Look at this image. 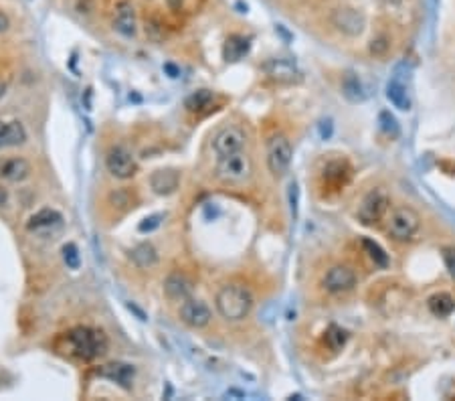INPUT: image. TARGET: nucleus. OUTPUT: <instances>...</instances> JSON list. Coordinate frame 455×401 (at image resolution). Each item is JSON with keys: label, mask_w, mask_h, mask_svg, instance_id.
I'll list each match as a JSON object with an SVG mask.
<instances>
[{"label": "nucleus", "mask_w": 455, "mask_h": 401, "mask_svg": "<svg viewBox=\"0 0 455 401\" xmlns=\"http://www.w3.org/2000/svg\"><path fill=\"white\" fill-rule=\"evenodd\" d=\"M168 4L175 8L176 12H199L205 4V0H168Z\"/></svg>", "instance_id": "obj_30"}, {"label": "nucleus", "mask_w": 455, "mask_h": 401, "mask_svg": "<svg viewBox=\"0 0 455 401\" xmlns=\"http://www.w3.org/2000/svg\"><path fill=\"white\" fill-rule=\"evenodd\" d=\"M195 284L186 274L173 272L166 280H164V294L170 302H184L192 296Z\"/></svg>", "instance_id": "obj_13"}, {"label": "nucleus", "mask_w": 455, "mask_h": 401, "mask_svg": "<svg viewBox=\"0 0 455 401\" xmlns=\"http://www.w3.org/2000/svg\"><path fill=\"white\" fill-rule=\"evenodd\" d=\"M263 69L267 73V77L276 83H281V85H291V83H298L302 81V72L298 69V65L289 59H281V57H276V59H269Z\"/></svg>", "instance_id": "obj_10"}, {"label": "nucleus", "mask_w": 455, "mask_h": 401, "mask_svg": "<svg viewBox=\"0 0 455 401\" xmlns=\"http://www.w3.org/2000/svg\"><path fill=\"white\" fill-rule=\"evenodd\" d=\"M212 318L210 308L199 298H188L180 304V321L190 328H205Z\"/></svg>", "instance_id": "obj_9"}, {"label": "nucleus", "mask_w": 455, "mask_h": 401, "mask_svg": "<svg viewBox=\"0 0 455 401\" xmlns=\"http://www.w3.org/2000/svg\"><path fill=\"white\" fill-rule=\"evenodd\" d=\"M247 136L245 132L239 128V126H227L223 130H219L212 138V150L219 154V156H225V154H233V152H239L245 148Z\"/></svg>", "instance_id": "obj_8"}, {"label": "nucleus", "mask_w": 455, "mask_h": 401, "mask_svg": "<svg viewBox=\"0 0 455 401\" xmlns=\"http://www.w3.org/2000/svg\"><path fill=\"white\" fill-rule=\"evenodd\" d=\"M63 259H65L67 268H71V270H77V268H79L81 257H79V250H77L75 243H67V246L63 248Z\"/></svg>", "instance_id": "obj_31"}, {"label": "nucleus", "mask_w": 455, "mask_h": 401, "mask_svg": "<svg viewBox=\"0 0 455 401\" xmlns=\"http://www.w3.org/2000/svg\"><path fill=\"white\" fill-rule=\"evenodd\" d=\"M351 179V169L346 162H340V160H334L330 162L326 169H324V181L330 182L334 188H340L344 186Z\"/></svg>", "instance_id": "obj_21"}, {"label": "nucleus", "mask_w": 455, "mask_h": 401, "mask_svg": "<svg viewBox=\"0 0 455 401\" xmlns=\"http://www.w3.org/2000/svg\"><path fill=\"white\" fill-rule=\"evenodd\" d=\"M249 53V39L243 35H231L225 41L223 55L227 61H239Z\"/></svg>", "instance_id": "obj_24"}, {"label": "nucleus", "mask_w": 455, "mask_h": 401, "mask_svg": "<svg viewBox=\"0 0 455 401\" xmlns=\"http://www.w3.org/2000/svg\"><path fill=\"white\" fill-rule=\"evenodd\" d=\"M362 248H364V252L368 254V257L379 265V268H386L388 265V255L386 252L377 243V241H373V239H362Z\"/></svg>", "instance_id": "obj_28"}, {"label": "nucleus", "mask_w": 455, "mask_h": 401, "mask_svg": "<svg viewBox=\"0 0 455 401\" xmlns=\"http://www.w3.org/2000/svg\"><path fill=\"white\" fill-rule=\"evenodd\" d=\"M346 340H348V332L336 325H332L324 332V343L328 345L330 351H340L346 345Z\"/></svg>", "instance_id": "obj_26"}, {"label": "nucleus", "mask_w": 455, "mask_h": 401, "mask_svg": "<svg viewBox=\"0 0 455 401\" xmlns=\"http://www.w3.org/2000/svg\"><path fill=\"white\" fill-rule=\"evenodd\" d=\"M136 10L128 0H122L115 6V14H113V29L122 36H134L136 35Z\"/></svg>", "instance_id": "obj_15"}, {"label": "nucleus", "mask_w": 455, "mask_h": 401, "mask_svg": "<svg viewBox=\"0 0 455 401\" xmlns=\"http://www.w3.org/2000/svg\"><path fill=\"white\" fill-rule=\"evenodd\" d=\"M379 122H381V130L385 132L386 136H390V138L399 136V124H397V120L390 111H381Z\"/></svg>", "instance_id": "obj_29"}, {"label": "nucleus", "mask_w": 455, "mask_h": 401, "mask_svg": "<svg viewBox=\"0 0 455 401\" xmlns=\"http://www.w3.org/2000/svg\"><path fill=\"white\" fill-rule=\"evenodd\" d=\"M100 375L109 379V381H115L124 389H130L132 381H134V375H136V369L128 363H109L105 365L104 369H100Z\"/></svg>", "instance_id": "obj_19"}, {"label": "nucleus", "mask_w": 455, "mask_h": 401, "mask_svg": "<svg viewBox=\"0 0 455 401\" xmlns=\"http://www.w3.org/2000/svg\"><path fill=\"white\" fill-rule=\"evenodd\" d=\"M130 259H132L140 270H148V268H152V265L158 263V252H156V248H154L152 243L144 241V243L136 246V248L130 252Z\"/></svg>", "instance_id": "obj_22"}, {"label": "nucleus", "mask_w": 455, "mask_h": 401, "mask_svg": "<svg viewBox=\"0 0 455 401\" xmlns=\"http://www.w3.org/2000/svg\"><path fill=\"white\" fill-rule=\"evenodd\" d=\"M4 89H6V87H4V85H0V98L4 96Z\"/></svg>", "instance_id": "obj_35"}, {"label": "nucleus", "mask_w": 455, "mask_h": 401, "mask_svg": "<svg viewBox=\"0 0 455 401\" xmlns=\"http://www.w3.org/2000/svg\"><path fill=\"white\" fill-rule=\"evenodd\" d=\"M150 186L156 195H173L180 186V173L175 169H158L150 177Z\"/></svg>", "instance_id": "obj_16"}, {"label": "nucleus", "mask_w": 455, "mask_h": 401, "mask_svg": "<svg viewBox=\"0 0 455 401\" xmlns=\"http://www.w3.org/2000/svg\"><path fill=\"white\" fill-rule=\"evenodd\" d=\"M388 195L383 188H373L370 193L364 195V199L360 201L358 207V221L364 225H377L385 219L386 211H388Z\"/></svg>", "instance_id": "obj_5"}, {"label": "nucleus", "mask_w": 455, "mask_h": 401, "mask_svg": "<svg viewBox=\"0 0 455 401\" xmlns=\"http://www.w3.org/2000/svg\"><path fill=\"white\" fill-rule=\"evenodd\" d=\"M332 23L338 31L346 33V35L356 36L364 31V14L358 12L356 8L351 6H342V8H336L332 12Z\"/></svg>", "instance_id": "obj_12"}, {"label": "nucleus", "mask_w": 455, "mask_h": 401, "mask_svg": "<svg viewBox=\"0 0 455 401\" xmlns=\"http://www.w3.org/2000/svg\"><path fill=\"white\" fill-rule=\"evenodd\" d=\"M105 169L113 179L128 181L136 175L138 164H136V158L132 156V152L126 146H113L105 154Z\"/></svg>", "instance_id": "obj_6"}, {"label": "nucleus", "mask_w": 455, "mask_h": 401, "mask_svg": "<svg viewBox=\"0 0 455 401\" xmlns=\"http://www.w3.org/2000/svg\"><path fill=\"white\" fill-rule=\"evenodd\" d=\"M356 286V274L348 265H332L324 276V288L330 294H346Z\"/></svg>", "instance_id": "obj_11"}, {"label": "nucleus", "mask_w": 455, "mask_h": 401, "mask_svg": "<svg viewBox=\"0 0 455 401\" xmlns=\"http://www.w3.org/2000/svg\"><path fill=\"white\" fill-rule=\"evenodd\" d=\"M25 142H27V130L19 120L0 122V150L23 146Z\"/></svg>", "instance_id": "obj_17"}, {"label": "nucleus", "mask_w": 455, "mask_h": 401, "mask_svg": "<svg viewBox=\"0 0 455 401\" xmlns=\"http://www.w3.org/2000/svg\"><path fill=\"white\" fill-rule=\"evenodd\" d=\"M61 225H63V215H61L59 211H55V209H41L38 213H35L33 217L29 219L27 229H29L31 233L45 235V233L57 231Z\"/></svg>", "instance_id": "obj_14"}, {"label": "nucleus", "mask_w": 455, "mask_h": 401, "mask_svg": "<svg viewBox=\"0 0 455 401\" xmlns=\"http://www.w3.org/2000/svg\"><path fill=\"white\" fill-rule=\"evenodd\" d=\"M31 175V164L25 158H8L0 162V179L8 182L25 181Z\"/></svg>", "instance_id": "obj_20"}, {"label": "nucleus", "mask_w": 455, "mask_h": 401, "mask_svg": "<svg viewBox=\"0 0 455 401\" xmlns=\"http://www.w3.org/2000/svg\"><path fill=\"white\" fill-rule=\"evenodd\" d=\"M386 100L395 106V108L411 109V96H409V85L399 77L395 75L388 83H386Z\"/></svg>", "instance_id": "obj_18"}, {"label": "nucleus", "mask_w": 455, "mask_h": 401, "mask_svg": "<svg viewBox=\"0 0 455 401\" xmlns=\"http://www.w3.org/2000/svg\"><path fill=\"white\" fill-rule=\"evenodd\" d=\"M219 314L229 323H239L249 316L253 308V294L243 284H227L214 298Z\"/></svg>", "instance_id": "obj_1"}, {"label": "nucleus", "mask_w": 455, "mask_h": 401, "mask_svg": "<svg viewBox=\"0 0 455 401\" xmlns=\"http://www.w3.org/2000/svg\"><path fill=\"white\" fill-rule=\"evenodd\" d=\"M8 29H10V19L4 12H0V33H6Z\"/></svg>", "instance_id": "obj_33"}, {"label": "nucleus", "mask_w": 455, "mask_h": 401, "mask_svg": "<svg viewBox=\"0 0 455 401\" xmlns=\"http://www.w3.org/2000/svg\"><path fill=\"white\" fill-rule=\"evenodd\" d=\"M164 72L170 73V77H178V75H180V69H176L175 65H170V63H166V65H164Z\"/></svg>", "instance_id": "obj_34"}, {"label": "nucleus", "mask_w": 455, "mask_h": 401, "mask_svg": "<svg viewBox=\"0 0 455 401\" xmlns=\"http://www.w3.org/2000/svg\"><path fill=\"white\" fill-rule=\"evenodd\" d=\"M65 338H67V353L77 359L93 361L107 353V336L98 328L77 327L69 330Z\"/></svg>", "instance_id": "obj_2"}, {"label": "nucleus", "mask_w": 455, "mask_h": 401, "mask_svg": "<svg viewBox=\"0 0 455 401\" xmlns=\"http://www.w3.org/2000/svg\"><path fill=\"white\" fill-rule=\"evenodd\" d=\"M427 306H429L431 314H435L439 318H445L455 310V300L447 292H437L427 300Z\"/></svg>", "instance_id": "obj_23"}, {"label": "nucleus", "mask_w": 455, "mask_h": 401, "mask_svg": "<svg viewBox=\"0 0 455 401\" xmlns=\"http://www.w3.org/2000/svg\"><path fill=\"white\" fill-rule=\"evenodd\" d=\"M210 102H212V91L209 89H199L195 94H190L184 102V106L188 111H201V109L209 108Z\"/></svg>", "instance_id": "obj_27"}, {"label": "nucleus", "mask_w": 455, "mask_h": 401, "mask_svg": "<svg viewBox=\"0 0 455 401\" xmlns=\"http://www.w3.org/2000/svg\"><path fill=\"white\" fill-rule=\"evenodd\" d=\"M342 94L351 100V102H364L368 98V91L364 87V83L360 81V77H356L354 73H348L342 81Z\"/></svg>", "instance_id": "obj_25"}, {"label": "nucleus", "mask_w": 455, "mask_h": 401, "mask_svg": "<svg viewBox=\"0 0 455 401\" xmlns=\"http://www.w3.org/2000/svg\"><path fill=\"white\" fill-rule=\"evenodd\" d=\"M291 156H293V148L283 134H274L267 140V166L271 175L276 177L285 175L291 164Z\"/></svg>", "instance_id": "obj_7"}, {"label": "nucleus", "mask_w": 455, "mask_h": 401, "mask_svg": "<svg viewBox=\"0 0 455 401\" xmlns=\"http://www.w3.org/2000/svg\"><path fill=\"white\" fill-rule=\"evenodd\" d=\"M421 227L419 213L411 207H397L388 215L386 231L395 241H411Z\"/></svg>", "instance_id": "obj_3"}, {"label": "nucleus", "mask_w": 455, "mask_h": 401, "mask_svg": "<svg viewBox=\"0 0 455 401\" xmlns=\"http://www.w3.org/2000/svg\"><path fill=\"white\" fill-rule=\"evenodd\" d=\"M162 223V215H152V217H146L140 223V231L146 233V231H154L156 227H160Z\"/></svg>", "instance_id": "obj_32"}, {"label": "nucleus", "mask_w": 455, "mask_h": 401, "mask_svg": "<svg viewBox=\"0 0 455 401\" xmlns=\"http://www.w3.org/2000/svg\"><path fill=\"white\" fill-rule=\"evenodd\" d=\"M214 171H217V177L221 181L243 182L251 177L253 164H251V158L247 156L245 152L239 150V152H233V154L219 156Z\"/></svg>", "instance_id": "obj_4"}]
</instances>
